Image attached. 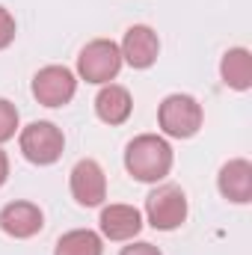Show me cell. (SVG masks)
Wrapping results in <instances>:
<instances>
[{
    "instance_id": "cell-1",
    "label": "cell",
    "mask_w": 252,
    "mask_h": 255,
    "mask_svg": "<svg viewBox=\"0 0 252 255\" xmlns=\"http://www.w3.org/2000/svg\"><path fill=\"white\" fill-rule=\"evenodd\" d=\"M125 166L136 181H145V184L163 181L172 169V148L157 133L133 136L125 148Z\"/></svg>"
},
{
    "instance_id": "cell-2",
    "label": "cell",
    "mask_w": 252,
    "mask_h": 255,
    "mask_svg": "<svg viewBox=\"0 0 252 255\" xmlns=\"http://www.w3.org/2000/svg\"><path fill=\"white\" fill-rule=\"evenodd\" d=\"M122 68V51L110 39H95L89 42L80 57H77V71L86 83H110Z\"/></svg>"
},
{
    "instance_id": "cell-3",
    "label": "cell",
    "mask_w": 252,
    "mask_h": 255,
    "mask_svg": "<svg viewBox=\"0 0 252 255\" xmlns=\"http://www.w3.org/2000/svg\"><path fill=\"white\" fill-rule=\"evenodd\" d=\"M157 122L163 128V133H169L175 139H187L202 128V107L190 95H169V98H163V104L157 110Z\"/></svg>"
},
{
    "instance_id": "cell-4",
    "label": "cell",
    "mask_w": 252,
    "mask_h": 255,
    "mask_svg": "<svg viewBox=\"0 0 252 255\" xmlns=\"http://www.w3.org/2000/svg\"><path fill=\"white\" fill-rule=\"evenodd\" d=\"M145 217L154 229L172 232L187 220V196L175 184H163L145 199Z\"/></svg>"
},
{
    "instance_id": "cell-5",
    "label": "cell",
    "mask_w": 252,
    "mask_h": 255,
    "mask_svg": "<svg viewBox=\"0 0 252 255\" xmlns=\"http://www.w3.org/2000/svg\"><path fill=\"white\" fill-rule=\"evenodd\" d=\"M65 148V136L63 130L51 122H33L21 130V151L30 163L48 166L54 160H60Z\"/></svg>"
},
{
    "instance_id": "cell-6",
    "label": "cell",
    "mask_w": 252,
    "mask_h": 255,
    "mask_svg": "<svg viewBox=\"0 0 252 255\" xmlns=\"http://www.w3.org/2000/svg\"><path fill=\"white\" fill-rule=\"evenodd\" d=\"M74 92H77V80L65 65H45L33 77V95L45 107H63L74 98Z\"/></svg>"
},
{
    "instance_id": "cell-7",
    "label": "cell",
    "mask_w": 252,
    "mask_h": 255,
    "mask_svg": "<svg viewBox=\"0 0 252 255\" xmlns=\"http://www.w3.org/2000/svg\"><path fill=\"white\" fill-rule=\"evenodd\" d=\"M71 196L80 205H86V208H95V205L104 202V196H107V178H104V169L95 160H80L71 169Z\"/></svg>"
},
{
    "instance_id": "cell-8",
    "label": "cell",
    "mask_w": 252,
    "mask_h": 255,
    "mask_svg": "<svg viewBox=\"0 0 252 255\" xmlns=\"http://www.w3.org/2000/svg\"><path fill=\"white\" fill-rule=\"evenodd\" d=\"M122 60L133 65V68H148V65L157 60L160 54V42H157V33L145 24H133L122 39Z\"/></svg>"
},
{
    "instance_id": "cell-9",
    "label": "cell",
    "mask_w": 252,
    "mask_h": 255,
    "mask_svg": "<svg viewBox=\"0 0 252 255\" xmlns=\"http://www.w3.org/2000/svg\"><path fill=\"white\" fill-rule=\"evenodd\" d=\"M42 226L45 217L33 202H9L0 211V229L12 238H33L42 232Z\"/></svg>"
},
{
    "instance_id": "cell-10",
    "label": "cell",
    "mask_w": 252,
    "mask_h": 255,
    "mask_svg": "<svg viewBox=\"0 0 252 255\" xmlns=\"http://www.w3.org/2000/svg\"><path fill=\"white\" fill-rule=\"evenodd\" d=\"M142 229V217L130 205H110L101 211V232L110 241H130Z\"/></svg>"
},
{
    "instance_id": "cell-11",
    "label": "cell",
    "mask_w": 252,
    "mask_h": 255,
    "mask_svg": "<svg viewBox=\"0 0 252 255\" xmlns=\"http://www.w3.org/2000/svg\"><path fill=\"white\" fill-rule=\"evenodd\" d=\"M220 193L229 202L247 205L252 199V163L250 160H229L220 169Z\"/></svg>"
},
{
    "instance_id": "cell-12",
    "label": "cell",
    "mask_w": 252,
    "mask_h": 255,
    "mask_svg": "<svg viewBox=\"0 0 252 255\" xmlns=\"http://www.w3.org/2000/svg\"><path fill=\"white\" fill-rule=\"evenodd\" d=\"M133 110V101H130V92L125 86H116V83H107L98 98H95V113L101 122L107 125H122Z\"/></svg>"
},
{
    "instance_id": "cell-13",
    "label": "cell",
    "mask_w": 252,
    "mask_h": 255,
    "mask_svg": "<svg viewBox=\"0 0 252 255\" xmlns=\"http://www.w3.org/2000/svg\"><path fill=\"white\" fill-rule=\"evenodd\" d=\"M220 74H223V83L244 92L252 86V54L247 48H232L226 51L223 63H220Z\"/></svg>"
},
{
    "instance_id": "cell-14",
    "label": "cell",
    "mask_w": 252,
    "mask_h": 255,
    "mask_svg": "<svg viewBox=\"0 0 252 255\" xmlns=\"http://www.w3.org/2000/svg\"><path fill=\"white\" fill-rule=\"evenodd\" d=\"M104 247H101V238L89 229H74L63 235L57 241V253L54 255H101Z\"/></svg>"
},
{
    "instance_id": "cell-15",
    "label": "cell",
    "mask_w": 252,
    "mask_h": 255,
    "mask_svg": "<svg viewBox=\"0 0 252 255\" xmlns=\"http://www.w3.org/2000/svg\"><path fill=\"white\" fill-rule=\"evenodd\" d=\"M15 130H18V110H15V104L0 98V142L12 139Z\"/></svg>"
},
{
    "instance_id": "cell-16",
    "label": "cell",
    "mask_w": 252,
    "mask_h": 255,
    "mask_svg": "<svg viewBox=\"0 0 252 255\" xmlns=\"http://www.w3.org/2000/svg\"><path fill=\"white\" fill-rule=\"evenodd\" d=\"M12 39H15V18L9 15V9L0 6V51L9 48Z\"/></svg>"
},
{
    "instance_id": "cell-17",
    "label": "cell",
    "mask_w": 252,
    "mask_h": 255,
    "mask_svg": "<svg viewBox=\"0 0 252 255\" xmlns=\"http://www.w3.org/2000/svg\"><path fill=\"white\" fill-rule=\"evenodd\" d=\"M122 255H160V250L154 244H130L122 250Z\"/></svg>"
},
{
    "instance_id": "cell-18",
    "label": "cell",
    "mask_w": 252,
    "mask_h": 255,
    "mask_svg": "<svg viewBox=\"0 0 252 255\" xmlns=\"http://www.w3.org/2000/svg\"><path fill=\"white\" fill-rule=\"evenodd\" d=\"M6 175H9V157H6V151L0 148V187L6 184Z\"/></svg>"
}]
</instances>
